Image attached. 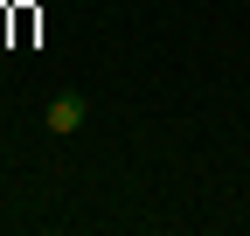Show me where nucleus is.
Returning a JSON list of instances; mask_svg holds the SVG:
<instances>
[{"label":"nucleus","instance_id":"nucleus-1","mask_svg":"<svg viewBox=\"0 0 250 236\" xmlns=\"http://www.w3.org/2000/svg\"><path fill=\"white\" fill-rule=\"evenodd\" d=\"M83 111H90L83 91H56V98L42 104V132H49V139H70V132L83 125Z\"/></svg>","mask_w":250,"mask_h":236}]
</instances>
